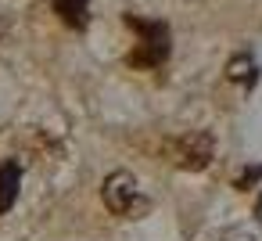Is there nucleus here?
Masks as SVG:
<instances>
[{"label":"nucleus","instance_id":"1","mask_svg":"<svg viewBox=\"0 0 262 241\" xmlns=\"http://www.w3.org/2000/svg\"><path fill=\"white\" fill-rule=\"evenodd\" d=\"M126 22H129V29L140 33V44H137V51L129 54V62L140 65V69L162 65V62L169 58V29H165L162 22H144V18H133V15H129Z\"/></svg>","mask_w":262,"mask_h":241},{"label":"nucleus","instance_id":"2","mask_svg":"<svg viewBox=\"0 0 262 241\" xmlns=\"http://www.w3.org/2000/svg\"><path fill=\"white\" fill-rule=\"evenodd\" d=\"M101 198H104V205H108L115 216H137V212L147 209V198L140 194L137 180H133L126 169H119V173H112V176L104 180Z\"/></svg>","mask_w":262,"mask_h":241},{"label":"nucleus","instance_id":"3","mask_svg":"<svg viewBox=\"0 0 262 241\" xmlns=\"http://www.w3.org/2000/svg\"><path fill=\"white\" fill-rule=\"evenodd\" d=\"M212 137L208 133H187V137H176L169 144V158L180 166V169H205L212 162Z\"/></svg>","mask_w":262,"mask_h":241},{"label":"nucleus","instance_id":"4","mask_svg":"<svg viewBox=\"0 0 262 241\" xmlns=\"http://www.w3.org/2000/svg\"><path fill=\"white\" fill-rule=\"evenodd\" d=\"M18 180H22L18 162H0V216L15 205V198H18Z\"/></svg>","mask_w":262,"mask_h":241},{"label":"nucleus","instance_id":"5","mask_svg":"<svg viewBox=\"0 0 262 241\" xmlns=\"http://www.w3.org/2000/svg\"><path fill=\"white\" fill-rule=\"evenodd\" d=\"M90 11V0H54V15L69 26V29H86V15Z\"/></svg>","mask_w":262,"mask_h":241},{"label":"nucleus","instance_id":"6","mask_svg":"<svg viewBox=\"0 0 262 241\" xmlns=\"http://www.w3.org/2000/svg\"><path fill=\"white\" fill-rule=\"evenodd\" d=\"M226 76H230V79H241L244 87H251L258 72H255V62L241 54V58H233V62H230V69H226Z\"/></svg>","mask_w":262,"mask_h":241}]
</instances>
